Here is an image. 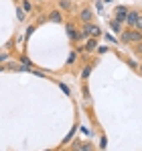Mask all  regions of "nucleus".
Wrapping results in <instances>:
<instances>
[{"mask_svg": "<svg viewBox=\"0 0 142 151\" xmlns=\"http://www.w3.org/2000/svg\"><path fill=\"white\" fill-rule=\"evenodd\" d=\"M120 41H124V43H140L142 41V31L130 29V31H126V33L120 35Z\"/></svg>", "mask_w": 142, "mask_h": 151, "instance_id": "nucleus-1", "label": "nucleus"}, {"mask_svg": "<svg viewBox=\"0 0 142 151\" xmlns=\"http://www.w3.org/2000/svg\"><path fill=\"white\" fill-rule=\"evenodd\" d=\"M81 35H83V37H94V39H97V37L102 35V29H99L97 25H94V23H85Z\"/></svg>", "mask_w": 142, "mask_h": 151, "instance_id": "nucleus-2", "label": "nucleus"}, {"mask_svg": "<svg viewBox=\"0 0 142 151\" xmlns=\"http://www.w3.org/2000/svg\"><path fill=\"white\" fill-rule=\"evenodd\" d=\"M126 14H128V8L126 6H116V10H114V21H118V23H126Z\"/></svg>", "mask_w": 142, "mask_h": 151, "instance_id": "nucleus-3", "label": "nucleus"}, {"mask_svg": "<svg viewBox=\"0 0 142 151\" xmlns=\"http://www.w3.org/2000/svg\"><path fill=\"white\" fill-rule=\"evenodd\" d=\"M67 35H69L71 41H81L83 39V35H81V31H77L73 25H67Z\"/></svg>", "mask_w": 142, "mask_h": 151, "instance_id": "nucleus-4", "label": "nucleus"}, {"mask_svg": "<svg viewBox=\"0 0 142 151\" xmlns=\"http://www.w3.org/2000/svg\"><path fill=\"white\" fill-rule=\"evenodd\" d=\"M92 19H94V10L92 8H83L81 12H79V21L85 25V23H92Z\"/></svg>", "mask_w": 142, "mask_h": 151, "instance_id": "nucleus-5", "label": "nucleus"}, {"mask_svg": "<svg viewBox=\"0 0 142 151\" xmlns=\"http://www.w3.org/2000/svg\"><path fill=\"white\" fill-rule=\"evenodd\" d=\"M138 17H140V12H136V10H128V14H126V23L132 27H136V21H138Z\"/></svg>", "mask_w": 142, "mask_h": 151, "instance_id": "nucleus-6", "label": "nucleus"}, {"mask_svg": "<svg viewBox=\"0 0 142 151\" xmlns=\"http://www.w3.org/2000/svg\"><path fill=\"white\" fill-rule=\"evenodd\" d=\"M83 49L87 51V53H92V51H95V49H97V41H95L94 37H89V41L85 43V47H83Z\"/></svg>", "mask_w": 142, "mask_h": 151, "instance_id": "nucleus-7", "label": "nucleus"}, {"mask_svg": "<svg viewBox=\"0 0 142 151\" xmlns=\"http://www.w3.org/2000/svg\"><path fill=\"white\" fill-rule=\"evenodd\" d=\"M49 19H51L53 23H61V21H63V14H61V10H53V12L49 14Z\"/></svg>", "mask_w": 142, "mask_h": 151, "instance_id": "nucleus-8", "label": "nucleus"}, {"mask_svg": "<svg viewBox=\"0 0 142 151\" xmlns=\"http://www.w3.org/2000/svg\"><path fill=\"white\" fill-rule=\"evenodd\" d=\"M59 6H61L63 10H71V8H73V2H71V0H59Z\"/></svg>", "mask_w": 142, "mask_h": 151, "instance_id": "nucleus-9", "label": "nucleus"}, {"mask_svg": "<svg viewBox=\"0 0 142 151\" xmlns=\"http://www.w3.org/2000/svg\"><path fill=\"white\" fill-rule=\"evenodd\" d=\"M21 8H23L24 12H31V10H33V4H31V0H21Z\"/></svg>", "mask_w": 142, "mask_h": 151, "instance_id": "nucleus-10", "label": "nucleus"}, {"mask_svg": "<svg viewBox=\"0 0 142 151\" xmlns=\"http://www.w3.org/2000/svg\"><path fill=\"white\" fill-rule=\"evenodd\" d=\"M110 27H112L116 33H122V23H118V21H114V19H112V21H110Z\"/></svg>", "mask_w": 142, "mask_h": 151, "instance_id": "nucleus-11", "label": "nucleus"}, {"mask_svg": "<svg viewBox=\"0 0 142 151\" xmlns=\"http://www.w3.org/2000/svg\"><path fill=\"white\" fill-rule=\"evenodd\" d=\"M16 17H18V21H24V10L21 8V6L16 8Z\"/></svg>", "mask_w": 142, "mask_h": 151, "instance_id": "nucleus-12", "label": "nucleus"}, {"mask_svg": "<svg viewBox=\"0 0 142 151\" xmlns=\"http://www.w3.org/2000/svg\"><path fill=\"white\" fill-rule=\"evenodd\" d=\"M75 59H77V53H75V51H71V53H69V57H67V63H73Z\"/></svg>", "mask_w": 142, "mask_h": 151, "instance_id": "nucleus-13", "label": "nucleus"}, {"mask_svg": "<svg viewBox=\"0 0 142 151\" xmlns=\"http://www.w3.org/2000/svg\"><path fill=\"white\" fill-rule=\"evenodd\" d=\"M134 29H138V31H142V14L138 17V21H136V27Z\"/></svg>", "mask_w": 142, "mask_h": 151, "instance_id": "nucleus-14", "label": "nucleus"}, {"mask_svg": "<svg viewBox=\"0 0 142 151\" xmlns=\"http://www.w3.org/2000/svg\"><path fill=\"white\" fill-rule=\"evenodd\" d=\"M59 86H61V90H63V92H65V94H69V88H67V86H65V84H59Z\"/></svg>", "mask_w": 142, "mask_h": 151, "instance_id": "nucleus-15", "label": "nucleus"}, {"mask_svg": "<svg viewBox=\"0 0 142 151\" xmlns=\"http://www.w3.org/2000/svg\"><path fill=\"white\" fill-rule=\"evenodd\" d=\"M83 96H85V98H89V90H87V86H83Z\"/></svg>", "mask_w": 142, "mask_h": 151, "instance_id": "nucleus-16", "label": "nucleus"}, {"mask_svg": "<svg viewBox=\"0 0 142 151\" xmlns=\"http://www.w3.org/2000/svg\"><path fill=\"white\" fill-rule=\"evenodd\" d=\"M136 53H142V41H140V43H136Z\"/></svg>", "mask_w": 142, "mask_h": 151, "instance_id": "nucleus-17", "label": "nucleus"}, {"mask_svg": "<svg viewBox=\"0 0 142 151\" xmlns=\"http://www.w3.org/2000/svg\"><path fill=\"white\" fill-rule=\"evenodd\" d=\"M81 151H92V149H89V145H81Z\"/></svg>", "mask_w": 142, "mask_h": 151, "instance_id": "nucleus-18", "label": "nucleus"}, {"mask_svg": "<svg viewBox=\"0 0 142 151\" xmlns=\"http://www.w3.org/2000/svg\"><path fill=\"white\" fill-rule=\"evenodd\" d=\"M138 72H140V76H142V63H140V65H138Z\"/></svg>", "mask_w": 142, "mask_h": 151, "instance_id": "nucleus-19", "label": "nucleus"}, {"mask_svg": "<svg viewBox=\"0 0 142 151\" xmlns=\"http://www.w3.org/2000/svg\"><path fill=\"white\" fill-rule=\"evenodd\" d=\"M104 2H112V0H104Z\"/></svg>", "mask_w": 142, "mask_h": 151, "instance_id": "nucleus-20", "label": "nucleus"}, {"mask_svg": "<svg viewBox=\"0 0 142 151\" xmlns=\"http://www.w3.org/2000/svg\"><path fill=\"white\" fill-rule=\"evenodd\" d=\"M39 2H45V0H39Z\"/></svg>", "mask_w": 142, "mask_h": 151, "instance_id": "nucleus-21", "label": "nucleus"}, {"mask_svg": "<svg viewBox=\"0 0 142 151\" xmlns=\"http://www.w3.org/2000/svg\"><path fill=\"white\" fill-rule=\"evenodd\" d=\"M71 2H77V0H71Z\"/></svg>", "mask_w": 142, "mask_h": 151, "instance_id": "nucleus-22", "label": "nucleus"}]
</instances>
